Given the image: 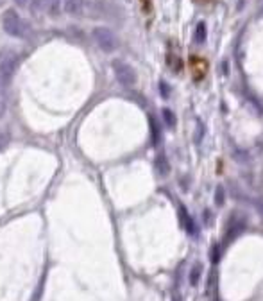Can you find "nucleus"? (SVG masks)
Masks as SVG:
<instances>
[{
	"label": "nucleus",
	"instance_id": "1",
	"mask_svg": "<svg viewBox=\"0 0 263 301\" xmlns=\"http://www.w3.org/2000/svg\"><path fill=\"white\" fill-rule=\"evenodd\" d=\"M65 13L76 18H107L109 6L106 0H65Z\"/></svg>",
	"mask_w": 263,
	"mask_h": 301
},
{
	"label": "nucleus",
	"instance_id": "2",
	"mask_svg": "<svg viewBox=\"0 0 263 301\" xmlns=\"http://www.w3.org/2000/svg\"><path fill=\"white\" fill-rule=\"evenodd\" d=\"M18 57L11 50H2L0 52V117L6 111V101H8V88L13 79V74L16 70Z\"/></svg>",
	"mask_w": 263,
	"mask_h": 301
},
{
	"label": "nucleus",
	"instance_id": "3",
	"mask_svg": "<svg viewBox=\"0 0 263 301\" xmlns=\"http://www.w3.org/2000/svg\"><path fill=\"white\" fill-rule=\"evenodd\" d=\"M4 29L8 35L15 36V38H27L31 35V27L27 25V22H23L15 11H6Z\"/></svg>",
	"mask_w": 263,
	"mask_h": 301
},
{
	"label": "nucleus",
	"instance_id": "4",
	"mask_svg": "<svg viewBox=\"0 0 263 301\" xmlns=\"http://www.w3.org/2000/svg\"><path fill=\"white\" fill-rule=\"evenodd\" d=\"M93 40L95 43L104 50V52H113L119 47V40L113 35V31L106 29V27H97L93 31Z\"/></svg>",
	"mask_w": 263,
	"mask_h": 301
},
{
	"label": "nucleus",
	"instance_id": "5",
	"mask_svg": "<svg viewBox=\"0 0 263 301\" xmlns=\"http://www.w3.org/2000/svg\"><path fill=\"white\" fill-rule=\"evenodd\" d=\"M113 70H115V74H117V79H119L124 86H133V84L136 83V74H134L133 66L127 65V63L117 59V61H113Z\"/></svg>",
	"mask_w": 263,
	"mask_h": 301
},
{
	"label": "nucleus",
	"instance_id": "6",
	"mask_svg": "<svg viewBox=\"0 0 263 301\" xmlns=\"http://www.w3.org/2000/svg\"><path fill=\"white\" fill-rule=\"evenodd\" d=\"M190 70H192V76H194L195 81H201L204 79L208 72V63L202 59V57H190Z\"/></svg>",
	"mask_w": 263,
	"mask_h": 301
},
{
	"label": "nucleus",
	"instance_id": "7",
	"mask_svg": "<svg viewBox=\"0 0 263 301\" xmlns=\"http://www.w3.org/2000/svg\"><path fill=\"white\" fill-rule=\"evenodd\" d=\"M63 4H65V0H47V11H49V15L59 16V13L65 11Z\"/></svg>",
	"mask_w": 263,
	"mask_h": 301
},
{
	"label": "nucleus",
	"instance_id": "8",
	"mask_svg": "<svg viewBox=\"0 0 263 301\" xmlns=\"http://www.w3.org/2000/svg\"><path fill=\"white\" fill-rule=\"evenodd\" d=\"M204 40H206V25H204V23L201 22V23L197 25V29H195V42H197V43H202Z\"/></svg>",
	"mask_w": 263,
	"mask_h": 301
},
{
	"label": "nucleus",
	"instance_id": "9",
	"mask_svg": "<svg viewBox=\"0 0 263 301\" xmlns=\"http://www.w3.org/2000/svg\"><path fill=\"white\" fill-rule=\"evenodd\" d=\"M168 63H170V69L172 70H181V59L179 56H174V54H168Z\"/></svg>",
	"mask_w": 263,
	"mask_h": 301
},
{
	"label": "nucleus",
	"instance_id": "10",
	"mask_svg": "<svg viewBox=\"0 0 263 301\" xmlns=\"http://www.w3.org/2000/svg\"><path fill=\"white\" fill-rule=\"evenodd\" d=\"M163 115H165V120H167L168 126H174V115H172L170 110H163Z\"/></svg>",
	"mask_w": 263,
	"mask_h": 301
},
{
	"label": "nucleus",
	"instance_id": "11",
	"mask_svg": "<svg viewBox=\"0 0 263 301\" xmlns=\"http://www.w3.org/2000/svg\"><path fill=\"white\" fill-rule=\"evenodd\" d=\"M217 205H224V188L218 187L217 190Z\"/></svg>",
	"mask_w": 263,
	"mask_h": 301
}]
</instances>
